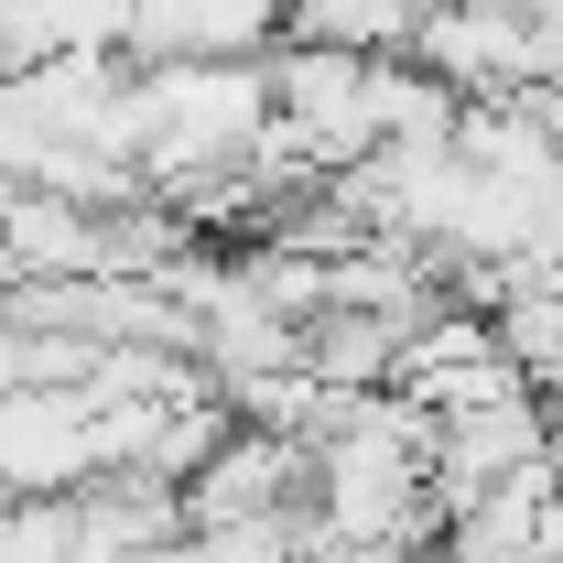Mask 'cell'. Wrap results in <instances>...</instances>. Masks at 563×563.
Wrapping results in <instances>:
<instances>
[{
  "label": "cell",
  "mask_w": 563,
  "mask_h": 563,
  "mask_svg": "<svg viewBox=\"0 0 563 563\" xmlns=\"http://www.w3.org/2000/svg\"><path fill=\"white\" fill-rule=\"evenodd\" d=\"M292 33V0H131L120 55L131 66H250Z\"/></svg>",
  "instance_id": "obj_1"
}]
</instances>
